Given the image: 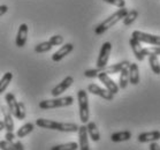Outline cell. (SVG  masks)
Wrapping results in <instances>:
<instances>
[{"label": "cell", "mask_w": 160, "mask_h": 150, "mask_svg": "<svg viewBox=\"0 0 160 150\" xmlns=\"http://www.w3.org/2000/svg\"><path fill=\"white\" fill-rule=\"evenodd\" d=\"M99 72H102V70H99V68H92V70H87L84 72V76L85 77H89V79H93V77H97L98 76Z\"/></svg>", "instance_id": "30"}, {"label": "cell", "mask_w": 160, "mask_h": 150, "mask_svg": "<svg viewBox=\"0 0 160 150\" xmlns=\"http://www.w3.org/2000/svg\"><path fill=\"white\" fill-rule=\"evenodd\" d=\"M131 37L137 39L141 43H146V44L160 46V36H157V35H151V34L143 33V31H139V30H135L132 35H131Z\"/></svg>", "instance_id": "5"}, {"label": "cell", "mask_w": 160, "mask_h": 150, "mask_svg": "<svg viewBox=\"0 0 160 150\" xmlns=\"http://www.w3.org/2000/svg\"><path fill=\"white\" fill-rule=\"evenodd\" d=\"M73 83H74V77L73 76H66L65 79L60 82V83L57 84L54 88L52 89L51 95L53 96V97H59L62 92H65Z\"/></svg>", "instance_id": "9"}, {"label": "cell", "mask_w": 160, "mask_h": 150, "mask_svg": "<svg viewBox=\"0 0 160 150\" xmlns=\"http://www.w3.org/2000/svg\"><path fill=\"white\" fill-rule=\"evenodd\" d=\"M73 50H74V45L72 44V43H67V44L62 45L58 51L52 54V60H53V61H55V62L61 61L62 59L65 58L66 55L69 54Z\"/></svg>", "instance_id": "13"}, {"label": "cell", "mask_w": 160, "mask_h": 150, "mask_svg": "<svg viewBox=\"0 0 160 150\" xmlns=\"http://www.w3.org/2000/svg\"><path fill=\"white\" fill-rule=\"evenodd\" d=\"M129 67V66H128ZM128 67L123 68L120 72V77H119V88L120 89H126L128 83H129V72H128Z\"/></svg>", "instance_id": "24"}, {"label": "cell", "mask_w": 160, "mask_h": 150, "mask_svg": "<svg viewBox=\"0 0 160 150\" xmlns=\"http://www.w3.org/2000/svg\"><path fill=\"white\" fill-rule=\"evenodd\" d=\"M137 18H138V11L131 9V11H128L126 16L122 18V21H123L124 26H130V24H132L135 22V20Z\"/></svg>", "instance_id": "25"}, {"label": "cell", "mask_w": 160, "mask_h": 150, "mask_svg": "<svg viewBox=\"0 0 160 150\" xmlns=\"http://www.w3.org/2000/svg\"><path fill=\"white\" fill-rule=\"evenodd\" d=\"M36 125L40 128L52 129V131H59V132H65V133H76L78 131V126L75 122H58V121L43 119V118L37 119Z\"/></svg>", "instance_id": "1"}, {"label": "cell", "mask_w": 160, "mask_h": 150, "mask_svg": "<svg viewBox=\"0 0 160 150\" xmlns=\"http://www.w3.org/2000/svg\"><path fill=\"white\" fill-rule=\"evenodd\" d=\"M26 114H27V110H26L24 103L18 102V109H16V112H15L14 117L16 118V119H18V120H23V119L26 118Z\"/></svg>", "instance_id": "27"}, {"label": "cell", "mask_w": 160, "mask_h": 150, "mask_svg": "<svg viewBox=\"0 0 160 150\" xmlns=\"http://www.w3.org/2000/svg\"><path fill=\"white\" fill-rule=\"evenodd\" d=\"M33 127H35V125L31 124V122H28V124H24L23 126H21V127L18 128V131H16V137H18V139H22V137H26L28 134H30V133L33 131Z\"/></svg>", "instance_id": "21"}, {"label": "cell", "mask_w": 160, "mask_h": 150, "mask_svg": "<svg viewBox=\"0 0 160 150\" xmlns=\"http://www.w3.org/2000/svg\"><path fill=\"white\" fill-rule=\"evenodd\" d=\"M149 148H150V150H160V146L157 142H151Z\"/></svg>", "instance_id": "37"}, {"label": "cell", "mask_w": 160, "mask_h": 150, "mask_svg": "<svg viewBox=\"0 0 160 150\" xmlns=\"http://www.w3.org/2000/svg\"><path fill=\"white\" fill-rule=\"evenodd\" d=\"M144 53L148 55L149 53H153L156 55H160V46H153V48H145L144 49Z\"/></svg>", "instance_id": "32"}, {"label": "cell", "mask_w": 160, "mask_h": 150, "mask_svg": "<svg viewBox=\"0 0 160 150\" xmlns=\"http://www.w3.org/2000/svg\"><path fill=\"white\" fill-rule=\"evenodd\" d=\"M148 57H149V64L151 66L152 72L157 75H160V62L159 59H158V55L153 54V53H149Z\"/></svg>", "instance_id": "22"}, {"label": "cell", "mask_w": 160, "mask_h": 150, "mask_svg": "<svg viewBox=\"0 0 160 150\" xmlns=\"http://www.w3.org/2000/svg\"><path fill=\"white\" fill-rule=\"evenodd\" d=\"M129 44H130V48L134 52L136 59L138 61H143L145 59V53H144V48L142 46V43L131 37L130 40H129Z\"/></svg>", "instance_id": "12"}, {"label": "cell", "mask_w": 160, "mask_h": 150, "mask_svg": "<svg viewBox=\"0 0 160 150\" xmlns=\"http://www.w3.org/2000/svg\"><path fill=\"white\" fill-rule=\"evenodd\" d=\"M52 44L48 42V40H46V42H43V43H39L38 45H36L35 46V52H37V53H44V52H48L52 50Z\"/></svg>", "instance_id": "28"}, {"label": "cell", "mask_w": 160, "mask_h": 150, "mask_svg": "<svg viewBox=\"0 0 160 150\" xmlns=\"http://www.w3.org/2000/svg\"><path fill=\"white\" fill-rule=\"evenodd\" d=\"M131 139V132L129 131H121V132L113 133L111 135V141L113 142H124Z\"/></svg>", "instance_id": "20"}, {"label": "cell", "mask_w": 160, "mask_h": 150, "mask_svg": "<svg viewBox=\"0 0 160 150\" xmlns=\"http://www.w3.org/2000/svg\"><path fill=\"white\" fill-rule=\"evenodd\" d=\"M128 72H129V83H131L132 85H137L141 80L138 65L135 62H130V65L128 67Z\"/></svg>", "instance_id": "15"}, {"label": "cell", "mask_w": 160, "mask_h": 150, "mask_svg": "<svg viewBox=\"0 0 160 150\" xmlns=\"http://www.w3.org/2000/svg\"><path fill=\"white\" fill-rule=\"evenodd\" d=\"M8 11L7 5H0V16H2L4 14H6Z\"/></svg>", "instance_id": "36"}, {"label": "cell", "mask_w": 160, "mask_h": 150, "mask_svg": "<svg viewBox=\"0 0 160 150\" xmlns=\"http://www.w3.org/2000/svg\"><path fill=\"white\" fill-rule=\"evenodd\" d=\"M48 42L52 44V46H58V45H61L63 43V37L60 35H54L48 39Z\"/></svg>", "instance_id": "29"}, {"label": "cell", "mask_w": 160, "mask_h": 150, "mask_svg": "<svg viewBox=\"0 0 160 150\" xmlns=\"http://www.w3.org/2000/svg\"><path fill=\"white\" fill-rule=\"evenodd\" d=\"M78 149L80 150H90L89 146V135L87 132V126L82 125L78 126Z\"/></svg>", "instance_id": "10"}, {"label": "cell", "mask_w": 160, "mask_h": 150, "mask_svg": "<svg viewBox=\"0 0 160 150\" xmlns=\"http://www.w3.org/2000/svg\"><path fill=\"white\" fill-rule=\"evenodd\" d=\"M0 110L4 114V122H5V129L7 132H13L14 131V121H13V114L8 111L6 106H0Z\"/></svg>", "instance_id": "17"}, {"label": "cell", "mask_w": 160, "mask_h": 150, "mask_svg": "<svg viewBox=\"0 0 160 150\" xmlns=\"http://www.w3.org/2000/svg\"><path fill=\"white\" fill-rule=\"evenodd\" d=\"M0 149L1 150H15L11 143L8 142V141H6V140H5V141H0Z\"/></svg>", "instance_id": "33"}, {"label": "cell", "mask_w": 160, "mask_h": 150, "mask_svg": "<svg viewBox=\"0 0 160 150\" xmlns=\"http://www.w3.org/2000/svg\"><path fill=\"white\" fill-rule=\"evenodd\" d=\"M74 103V97L66 96V97H54L53 99H45L39 103V107L42 110H50L57 107H65L69 106Z\"/></svg>", "instance_id": "4"}, {"label": "cell", "mask_w": 160, "mask_h": 150, "mask_svg": "<svg viewBox=\"0 0 160 150\" xmlns=\"http://www.w3.org/2000/svg\"><path fill=\"white\" fill-rule=\"evenodd\" d=\"M111 51H112V44H111L109 42H105V43L102 45V49H100V51H99L97 64H96V65H97V68H99V70H102L104 67L107 66Z\"/></svg>", "instance_id": "6"}, {"label": "cell", "mask_w": 160, "mask_h": 150, "mask_svg": "<svg viewBox=\"0 0 160 150\" xmlns=\"http://www.w3.org/2000/svg\"><path fill=\"white\" fill-rule=\"evenodd\" d=\"M13 80V73L12 72H6V73L2 75V77L0 79V95L5 92V90L8 88L9 83Z\"/></svg>", "instance_id": "23"}, {"label": "cell", "mask_w": 160, "mask_h": 150, "mask_svg": "<svg viewBox=\"0 0 160 150\" xmlns=\"http://www.w3.org/2000/svg\"><path fill=\"white\" fill-rule=\"evenodd\" d=\"M5 101H6V104H7L8 111L14 116L15 112H16V109H18V102L16 101V98H15V95L13 92H7L6 96H5Z\"/></svg>", "instance_id": "19"}, {"label": "cell", "mask_w": 160, "mask_h": 150, "mask_svg": "<svg viewBox=\"0 0 160 150\" xmlns=\"http://www.w3.org/2000/svg\"><path fill=\"white\" fill-rule=\"evenodd\" d=\"M15 137H16V135H15L13 132H7L6 133V135H5V139H6V141H8V142L13 141Z\"/></svg>", "instance_id": "35"}, {"label": "cell", "mask_w": 160, "mask_h": 150, "mask_svg": "<svg viewBox=\"0 0 160 150\" xmlns=\"http://www.w3.org/2000/svg\"><path fill=\"white\" fill-rule=\"evenodd\" d=\"M78 149V143L76 142H68V143H62L58 146H53L51 150H77Z\"/></svg>", "instance_id": "26"}, {"label": "cell", "mask_w": 160, "mask_h": 150, "mask_svg": "<svg viewBox=\"0 0 160 150\" xmlns=\"http://www.w3.org/2000/svg\"><path fill=\"white\" fill-rule=\"evenodd\" d=\"M85 126H87V132L89 137L93 142H98L99 140H100V133H99V129L95 121H88V124Z\"/></svg>", "instance_id": "18"}, {"label": "cell", "mask_w": 160, "mask_h": 150, "mask_svg": "<svg viewBox=\"0 0 160 150\" xmlns=\"http://www.w3.org/2000/svg\"><path fill=\"white\" fill-rule=\"evenodd\" d=\"M128 13V9L126 7L120 8L119 11H117L115 13H113L111 16H108L107 18H105L102 23H99L98 26L95 28V34L96 35H102V34L107 31L109 28H112L113 26H115L120 20L126 16V14Z\"/></svg>", "instance_id": "2"}, {"label": "cell", "mask_w": 160, "mask_h": 150, "mask_svg": "<svg viewBox=\"0 0 160 150\" xmlns=\"http://www.w3.org/2000/svg\"><path fill=\"white\" fill-rule=\"evenodd\" d=\"M102 1H105L107 4L113 5V6L119 7V8H123L124 6H126V1H124V0H102Z\"/></svg>", "instance_id": "31"}, {"label": "cell", "mask_w": 160, "mask_h": 150, "mask_svg": "<svg viewBox=\"0 0 160 150\" xmlns=\"http://www.w3.org/2000/svg\"><path fill=\"white\" fill-rule=\"evenodd\" d=\"M99 79V81L102 82L104 85H105V88L108 90L111 94H113V95H115V94H118L119 92V85H118L114 81L109 77L108 74L104 73V72H99L98 76H97Z\"/></svg>", "instance_id": "8"}, {"label": "cell", "mask_w": 160, "mask_h": 150, "mask_svg": "<svg viewBox=\"0 0 160 150\" xmlns=\"http://www.w3.org/2000/svg\"><path fill=\"white\" fill-rule=\"evenodd\" d=\"M77 102H78V110H80V120L82 124L85 125L90 118V111H89V97L88 92L84 89H80L77 91Z\"/></svg>", "instance_id": "3"}, {"label": "cell", "mask_w": 160, "mask_h": 150, "mask_svg": "<svg viewBox=\"0 0 160 150\" xmlns=\"http://www.w3.org/2000/svg\"><path fill=\"white\" fill-rule=\"evenodd\" d=\"M12 144V146H13V148H14L15 150H24V146H23V144H22L21 142H20V141H16V140H13V141H11V142H9Z\"/></svg>", "instance_id": "34"}, {"label": "cell", "mask_w": 160, "mask_h": 150, "mask_svg": "<svg viewBox=\"0 0 160 150\" xmlns=\"http://www.w3.org/2000/svg\"><path fill=\"white\" fill-rule=\"evenodd\" d=\"M138 142L141 143H151V142H157L160 140V132L159 131H152V132H144L141 133L137 136Z\"/></svg>", "instance_id": "14"}, {"label": "cell", "mask_w": 160, "mask_h": 150, "mask_svg": "<svg viewBox=\"0 0 160 150\" xmlns=\"http://www.w3.org/2000/svg\"><path fill=\"white\" fill-rule=\"evenodd\" d=\"M28 26L26 23H22L21 26L18 27V34H16V39H15V44L18 48H23L27 43V38H28Z\"/></svg>", "instance_id": "11"}, {"label": "cell", "mask_w": 160, "mask_h": 150, "mask_svg": "<svg viewBox=\"0 0 160 150\" xmlns=\"http://www.w3.org/2000/svg\"><path fill=\"white\" fill-rule=\"evenodd\" d=\"M130 65V62L128 61V60H123V61L121 62H118V64H114V65H109V66H106L104 67L102 70V72L106 74H117V73H120L121 70L128 67Z\"/></svg>", "instance_id": "16"}, {"label": "cell", "mask_w": 160, "mask_h": 150, "mask_svg": "<svg viewBox=\"0 0 160 150\" xmlns=\"http://www.w3.org/2000/svg\"><path fill=\"white\" fill-rule=\"evenodd\" d=\"M2 129H5V122H4V120H0V132H1Z\"/></svg>", "instance_id": "38"}, {"label": "cell", "mask_w": 160, "mask_h": 150, "mask_svg": "<svg viewBox=\"0 0 160 150\" xmlns=\"http://www.w3.org/2000/svg\"><path fill=\"white\" fill-rule=\"evenodd\" d=\"M88 91L90 92V94H92V95L102 97V98H104L105 101H113V98H114V95L111 94L107 89L102 88V87L97 85L96 83L89 84V85H88Z\"/></svg>", "instance_id": "7"}]
</instances>
